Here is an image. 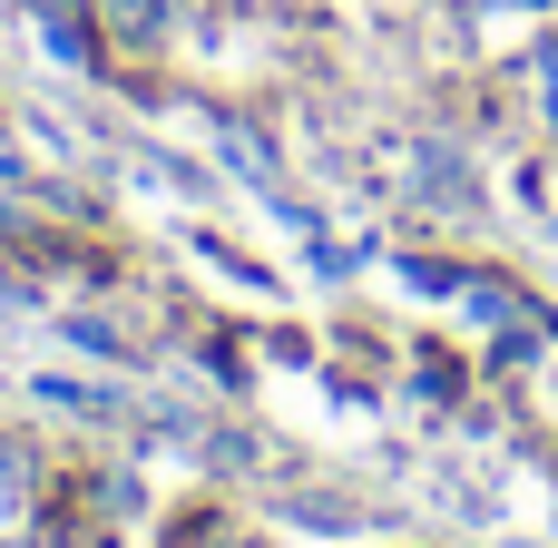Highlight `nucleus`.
Returning <instances> with one entry per match:
<instances>
[{
    "label": "nucleus",
    "instance_id": "obj_2",
    "mask_svg": "<svg viewBox=\"0 0 558 548\" xmlns=\"http://www.w3.org/2000/svg\"><path fill=\"white\" fill-rule=\"evenodd\" d=\"M539 108H549V127H558V39H549V59H539Z\"/></svg>",
    "mask_w": 558,
    "mask_h": 548
},
{
    "label": "nucleus",
    "instance_id": "obj_1",
    "mask_svg": "<svg viewBox=\"0 0 558 548\" xmlns=\"http://www.w3.org/2000/svg\"><path fill=\"white\" fill-rule=\"evenodd\" d=\"M39 39H49V59H69V69H88V39H78V20H69L59 0H39Z\"/></svg>",
    "mask_w": 558,
    "mask_h": 548
}]
</instances>
